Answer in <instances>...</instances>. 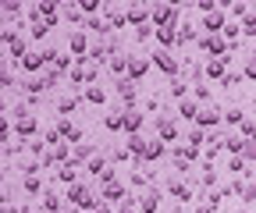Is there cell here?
<instances>
[{
    "mask_svg": "<svg viewBox=\"0 0 256 213\" xmlns=\"http://www.w3.org/2000/svg\"><path fill=\"white\" fill-rule=\"evenodd\" d=\"M196 121H200V125H217V121H220V114H217V110H203Z\"/></svg>",
    "mask_w": 256,
    "mask_h": 213,
    "instance_id": "30bf717a",
    "label": "cell"
},
{
    "mask_svg": "<svg viewBox=\"0 0 256 213\" xmlns=\"http://www.w3.org/2000/svg\"><path fill=\"white\" fill-rule=\"evenodd\" d=\"M160 153H164V146H160V142H153V146H146V157H160Z\"/></svg>",
    "mask_w": 256,
    "mask_h": 213,
    "instance_id": "44dd1931",
    "label": "cell"
},
{
    "mask_svg": "<svg viewBox=\"0 0 256 213\" xmlns=\"http://www.w3.org/2000/svg\"><path fill=\"white\" fill-rule=\"evenodd\" d=\"M18 213H28V210H18Z\"/></svg>",
    "mask_w": 256,
    "mask_h": 213,
    "instance_id": "484cf974",
    "label": "cell"
},
{
    "mask_svg": "<svg viewBox=\"0 0 256 213\" xmlns=\"http://www.w3.org/2000/svg\"><path fill=\"white\" fill-rule=\"evenodd\" d=\"M224 142H228L232 153H242V149H246V142H242V139H224Z\"/></svg>",
    "mask_w": 256,
    "mask_h": 213,
    "instance_id": "e0dca14e",
    "label": "cell"
},
{
    "mask_svg": "<svg viewBox=\"0 0 256 213\" xmlns=\"http://www.w3.org/2000/svg\"><path fill=\"white\" fill-rule=\"evenodd\" d=\"M121 192H124V189H121V185H114V181L107 185V199H121Z\"/></svg>",
    "mask_w": 256,
    "mask_h": 213,
    "instance_id": "ac0fdd59",
    "label": "cell"
},
{
    "mask_svg": "<svg viewBox=\"0 0 256 213\" xmlns=\"http://www.w3.org/2000/svg\"><path fill=\"white\" fill-rule=\"evenodd\" d=\"M203 46H206L210 53H224V50H228V46H224V39H217V36H206V39H203Z\"/></svg>",
    "mask_w": 256,
    "mask_h": 213,
    "instance_id": "ba28073f",
    "label": "cell"
},
{
    "mask_svg": "<svg viewBox=\"0 0 256 213\" xmlns=\"http://www.w3.org/2000/svg\"><path fill=\"white\" fill-rule=\"evenodd\" d=\"M153 210H156V196H146L142 199V213H153Z\"/></svg>",
    "mask_w": 256,
    "mask_h": 213,
    "instance_id": "d6986e66",
    "label": "cell"
},
{
    "mask_svg": "<svg viewBox=\"0 0 256 213\" xmlns=\"http://www.w3.org/2000/svg\"><path fill=\"white\" fill-rule=\"evenodd\" d=\"M156 36L164 39V43H174V25H164V28H156Z\"/></svg>",
    "mask_w": 256,
    "mask_h": 213,
    "instance_id": "4fadbf2b",
    "label": "cell"
},
{
    "mask_svg": "<svg viewBox=\"0 0 256 213\" xmlns=\"http://www.w3.org/2000/svg\"><path fill=\"white\" fill-rule=\"evenodd\" d=\"M118 93H121V100H128V103H132L136 89H132V82H118Z\"/></svg>",
    "mask_w": 256,
    "mask_h": 213,
    "instance_id": "8fae6325",
    "label": "cell"
},
{
    "mask_svg": "<svg viewBox=\"0 0 256 213\" xmlns=\"http://www.w3.org/2000/svg\"><path fill=\"white\" fill-rule=\"evenodd\" d=\"M153 60H156V64H160V68H164L168 75H174V71H178V64H174V60H171V53H168V50H160V53H153Z\"/></svg>",
    "mask_w": 256,
    "mask_h": 213,
    "instance_id": "277c9868",
    "label": "cell"
},
{
    "mask_svg": "<svg viewBox=\"0 0 256 213\" xmlns=\"http://www.w3.org/2000/svg\"><path fill=\"white\" fill-rule=\"evenodd\" d=\"M214 210H217V203H206V206H200L196 213H214Z\"/></svg>",
    "mask_w": 256,
    "mask_h": 213,
    "instance_id": "603a6c76",
    "label": "cell"
},
{
    "mask_svg": "<svg viewBox=\"0 0 256 213\" xmlns=\"http://www.w3.org/2000/svg\"><path fill=\"white\" fill-rule=\"evenodd\" d=\"M178 114H182V117H200L196 100H182V103H178Z\"/></svg>",
    "mask_w": 256,
    "mask_h": 213,
    "instance_id": "8992f818",
    "label": "cell"
},
{
    "mask_svg": "<svg viewBox=\"0 0 256 213\" xmlns=\"http://www.w3.org/2000/svg\"><path fill=\"white\" fill-rule=\"evenodd\" d=\"M32 128H36V121H32V117H22V121H18V132H22V135H28Z\"/></svg>",
    "mask_w": 256,
    "mask_h": 213,
    "instance_id": "9a60e30c",
    "label": "cell"
},
{
    "mask_svg": "<svg viewBox=\"0 0 256 213\" xmlns=\"http://www.w3.org/2000/svg\"><path fill=\"white\" fill-rule=\"evenodd\" d=\"M46 60H50V53H28V57L22 60V64H25V71H40V68L46 64Z\"/></svg>",
    "mask_w": 256,
    "mask_h": 213,
    "instance_id": "7a4b0ae2",
    "label": "cell"
},
{
    "mask_svg": "<svg viewBox=\"0 0 256 213\" xmlns=\"http://www.w3.org/2000/svg\"><path fill=\"white\" fill-rule=\"evenodd\" d=\"M128 71H132V78H139V75L146 71V60H132V64H128Z\"/></svg>",
    "mask_w": 256,
    "mask_h": 213,
    "instance_id": "2e32d148",
    "label": "cell"
},
{
    "mask_svg": "<svg viewBox=\"0 0 256 213\" xmlns=\"http://www.w3.org/2000/svg\"><path fill=\"white\" fill-rule=\"evenodd\" d=\"M146 14H150V11H146L142 4H132V7H128V21H136V25H142Z\"/></svg>",
    "mask_w": 256,
    "mask_h": 213,
    "instance_id": "52a82bcc",
    "label": "cell"
},
{
    "mask_svg": "<svg viewBox=\"0 0 256 213\" xmlns=\"http://www.w3.org/2000/svg\"><path fill=\"white\" fill-rule=\"evenodd\" d=\"M72 178H75V167L68 164V167H64V171H60V181H72Z\"/></svg>",
    "mask_w": 256,
    "mask_h": 213,
    "instance_id": "7402d4cb",
    "label": "cell"
},
{
    "mask_svg": "<svg viewBox=\"0 0 256 213\" xmlns=\"http://www.w3.org/2000/svg\"><path fill=\"white\" fill-rule=\"evenodd\" d=\"M68 199H72L75 206H92V196H89V192H86L82 185H75V189L68 192Z\"/></svg>",
    "mask_w": 256,
    "mask_h": 213,
    "instance_id": "3957f363",
    "label": "cell"
},
{
    "mask_svg": "<svg viewBox=\"0 0 256 213\" xmlns=\"http://www.w3.org/2000/svg\"><path fill=\"white\" fill-rule=\"evenodd\" d=\"M68 43H72V50H75V53H82V50H86V36H82V32H75Z\"/></svg>",
    "mask_w": 256,
    "mask_h": 213,
    "instance_id": "5bb4252c",
    "label": "cell"
},
{
    "mask_svg": "<svg viewBox=\"0 0 256 213\" xmlns=\"http://www.w3.org/2000/svg\"><path fill=\"white\" fill-rule=\"evenodd\" d=\"M92 213H107V206H104V203H100V206H92Z\"/></svg>",
    "mask_w": 256,
    "mask_h": 213,
    "instance_id": "cb8c5ba5",
    "label": "cell"
},
{
    "mask_svg": "<svg viewBox=\"0 0 256 213\" xmlns=\"http://www.w3.org/2000/svg\"><path fill=\"white\" fill-rule=\"evenodd\" d=\"M121 213H132V206H124V210H121Z\"/></svg>",
    "mask_w": 256,
    "mask_h": 213,
    "instance_id": "d4e9b609",
    "label": "cell"
},
{
    "mask_svg": "<svg viewBox=\"0 0 256 213\" xmlns=\"http://www.w3.org/2000/svg\"><path fill=\"white\" fill-rule=\"evenodd\" d=\"M25 189H28V192H40V178H36V174H28V181H25Z\"/></svg>",
    "mask_w": 256,
    "mask_h": 213,
    "instance_id": "ffe728a7",
    "label": "cell"
},
{
    "mask_svg": "<svg viewBox=\"0 0 256 213\" xmlns=\"http://www.w3.org/2000/svg\"><path fill=\"white\" fill-rule=\"evenodd\" d=\"M124 128H128V132H139V128H142V114L128 110V114H124Z\"/></svg>",
    "mask_w": 256,
    "mask_h": 213,
    "instance_id": "5b68a950",
    "label": "cell"
},
{
    "mask_svg": "<svg viewBox=\"0 0 256 213\" xmlns=\"http://www.w3.org/2000/svg\"><path fill=\"white\" fill-rule=\"evenodd\" d=\"M206 75H210V78H220V75H224V57H220V60H210V64H206Z\"/></svg>",
    "mask_w": 256,
    "mask_h": 213,
    "instance_id": "9c48e42d",
    "label": "cell"
},
{
    "mask_svg": "<svg viewBox=\"0 0 256 213\" xmlns=\"http://www.w3.org/2000/svg\"><path fill=\"white\" fill-rule=\"evenodd\" d=\"M203 28H206V32H210V36H217V32H220V28H228V25H224V14H220V11H214V14H206V21H203Z\"/></svg>",
    "mask_w": 256,
    "mask_h": 213,
    "instance_id": "6da1fadb",
    "label": "cell"
},
{
    "mask_svg": "<svg viewBox=\"0 0 256 213\" xmlns=\"http://www.w3.org/2000/svg\"><path fill=\"white\" fill-rule=\"evenodd\" d=\"M160 135H164V139H174V135H178L174 121H160Z\"/></svg>",
    "mask_w": 256,
    "mask_h": 213,
    "instance_id": "7c38bea8",
    "label": "cell"
}]
</instances>
